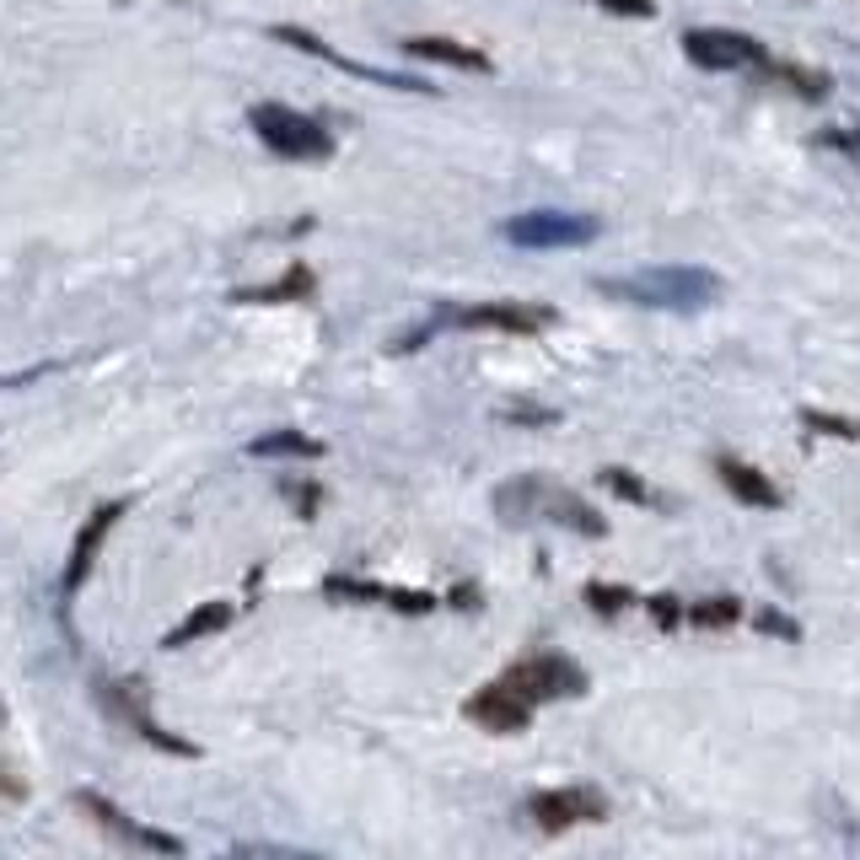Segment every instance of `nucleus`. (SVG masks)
<instances>
[{"label": "nucleus", "mask_w": 860, "mask_h": 860, "mask_svg": "<svg viewBox=\"0 0 860 860\" xmlns=\"http://www.w3.org/2000/svg\"><path fill=\"white\" fill-rule=\"evenodd\" d=\"M404 49H409L414 60H436V65H457V70H484L489 75V54L484 49H468V43H457V38H404Z\"/></svg>", "instance_id": "16"}, {"label": "nucleus", "mask_w": 860, "mask_h": 860, "mask_svg": "<svg viewBox=\"0 0 860 860\" xmlns=\"http://www.w3.org/2000/svg\"><path fill=\"white\" fill-rule=\"evenodd\" d=\"M232 614H237V608L221 603V597H215V603H200L189 619L172 624L168 635H162V651H183V646H194V640H205V635H221V629L232 624Z\"/></svg>", "instance_id": "15"}, {"label": "nucleus", "mask_w": 860, "mask_h": 860, "mask_svg": "<svg viewBox=\"0 0 860 860\" xmlns=\"http://www.w3.org/2000/svg\"><path fill=\"white\" fill-rule=\"evenodd\" d=\"M312 291H317V280H312L307 264H291L275 285H259V291H237L232 302H247V307H259V302H307Z\"/></svg>", "instance_id": "17"}, {"label": "nucleus", "mask_w": 860, "mask_h": 860, "mask_svg": "<svg viewBox=\"0 0 860 860\" xmlns=\"http://www.w3.org/2000/svg\"><path fill=\"white\" fill-rule=\"evenodd\" d=\"M742 619V603L737 597H705V603H688V624L699 629H731Z\"/></svg>", "instance_id": "21"}, {"label": "nucleus", "mask_w": 860, "mask_h": 860, "mask_svg": "<svg viewBox=\"0 0 860 860\" xmlns=\"http://www.w3.org/2000/svg\"><path fill=\"white\" fill-rule=\"evenodd\" d=\"M586 603H591V614L619 619L624 608L635 603V591H629V586H614V581H586Z\"/></svg>", "instance_id": "22"}, {"label": "nucleus", "mask_w": 860, "mask_h": 860, "mask_svg": "<svg viewBox=\"0 0 860 860\" xmlns=\"http://www.w3.org/2000/svg\"><path fill=\"white\" fill-rule=\"evenodd\" d=\"M247 457H323V442H312L302 431H270V436H253Z\"/></svg>", "instance_id": "19"}, {"label": "nucleus", "mask_w": 860, "mask_h": 860, "mask_svg": "<svg viewBox=\"0 0 860 860\" xmlns=\"http://www.w3.org/2000/svg\"><path fill=\"white\" fill-rule=\"evenodd\" d=\"M591 285L603 296H614V302L656 307V312H699L726 291L721 275L699 270V264H651V270H635V275H603Z\"/></svg>", "instance_id": "1"}, {"label": "nucleus", "mask_w": 860, "mask_h": 860, "mask_svg": "<svg viewBox=\"0 0 860 860\" xmlns=\"http://www.w3.org/2000/svg\"><path fill=\"white\" fill-rule=\"evenodd\" d=\"M119 716L135 726V731L145 737V742H151V748H162V753H178V758H200V748H194V742H183V737H172V731H162V726L151 721V716L140 710V699H119Z\"/></svg>", "instance_id": "18"}, {"label": "nucleus", "mask_w": 860, "mask_h": 860, "mask_svg": "<svg viewBox=\"0 0 860 860\" xmlns=\"http://www.w3.org/2000/svg\"><path fill=\"white\" fill-rule=\"evenodd\" d=\"M801 425H807V431H818V436H833V442H860V419H844V414L801 409Z\"/></svg>", "instance_id": "23"}, {"label": "nucleus", "mask_w": 860, "mask_h": 860, "mask_svg": "<svg viewBox=\"0 0 860 860\" xmlns=\"http://www.w3.org/2000/svg\"><path fill=\"white\" fill-rule=\"evenodd\" d=\"M684 54L699 70H753V65H769L763 43L748 38V33H731V28H694V33H684Z\"/></svg>", "instance_id": "7"}, {"label": "nucleus", "mask_w": 860, "mask_h": 860, "mask_svg": "<svg viewBox=\"0 0 860 860\" xmlns=\"http://www.w3.org/2000/svg\"><path fill=\"white\" fill-rule=\"evenodd\" d=\"M474 597H479V591H474V586L463 581L457 591H452V608H474Z\"/></svg>", "instance_id": "29"}, {"label": "nucleus", "mask_w": 860, "mask_h": 860, "mask_svg": "<svg viewBox=\"0 0 860 860\" xmlns=\"http://www.w3.org/2000/svg\"><path fill=\"white\" fill-rule=\"evenodd\" d=\"M291 500H296V512L312 516L317 512V484H302V489H291Z\"/></svg>", "instance_id": "28"}, {"label": "nucleus", "mask_w": 860, "mask_h": 860, "mask_svg": "<svg viewBox=\"0 0 860 860\" xmlns=\"http://www.w3.org/2000/svg\"><path fill=\"white\" fill-rule=\"evenodd\" d=\"M500 419L506 425H559V409L533 404V398H512V404H500Z\"/></svg>", "instance_id": "24"}, {"label": "nucleus", "mask_w": 860, "mask_h": 860, "mask_svg": "<svg viewBox=\"0 0 860 860\" xmlns=\"http://www.w3.org/2000/svg\"><path fill=\"white\" fill-rule=\"evenodd\" d=\"M753 624L763 629V635H775V640H801V624L786 619V614H775V608H763Z\"/></svg>", "instance_id": "26"}, {"label": "nucleus", "mask_w": 860, "mask_h": 860, "mask_svg": "<svg viewBox=\"0 0 860 860\" xmlns=\"http://www.w3.org/2000/svg\"><path fill=\"white\" fill-rule=\"evenodd\" d=\"M119 516H124V500H108V506H98V512L87 516V527L75 533V549H70V565H65V591H81V581L92 576V565L103 554V538L113 533Z\"/></svg>", "instance_id": "13"}, {"label": "nucleus", "mask_w": 860, "mask_h": 860, "mask_svg": "<svg viewBox=\"0 0 860 860\" xmlns=\"http://www.w3.org/2000/svg\"><path fill=\"white\" fill-rule=\"evenodd\" d=\"M495 512H500V522H512V527L554 522V527L586 533V538H603V533H608V522L597 516V506H586L581 495H570V489H559V484L538 479V474H522V479L500 484V489H495Z\"/></svg>", "instance_id": "2"}, {"label": "nucleus", "mask_w": 860, "mask_h": 860, "mask_svg": "<svg viewBox=\"0 0 860 860\" xmlns=\"http://www.w3.org/2000/svg\"><path fill=\"white\" fill-rule=\"evenodd\" d=\"M280 43H291V49H302V54H312V60H328L334 70H344V75H361V81H372V87H387V92H436V87H425L419 75H398V70H377V65H361V60H350V54H340V49H328L317 33H307V28H275Z\"/></svg>", "instance_id": "9"}, {"label": "nucleus", "mask_w": 860, "mask_h": 860, "mask_svg": "<svg viewBox=\"0 0 860 860\" xmlns=\"http://www.w3.org/2000/svg\"><path fill=\"white\" fill-rule=\"evenodd\" d=\"M447 323L457 328H506V334H538L549 328V307H527V302H479V307H457L447 312Z\"/></svg>", "instance_id": "11"}, {"label": "nucleus", "mask_w": 860, "mask_h": 860, "mask_svg": "<svg viewBox=\"0 0 860 860\" xmlns=\"http://www.w3.org/2000/svg\"><path fill=\"white\" fill-rule=\"evenodd\" d=\"M247 124L285 162H328L334 156V135L312 113H296V108H285V103H253L247 108Z\"/></svg>", "instance_id": "3"}, {"label": "nucleus", "mask_w": 860, "mask_h": 860, "mask_svg": "<svg viewBox=\"0 0 860 860\" xmlns=\"http://www.w3.org/2000/svg\"><path fill=\"white\" fill-rule=\"evenodd\" d=\"M646 614H651V619L661 624V629H672V624H684V619H688V608H684V603H678V597H667V591H661V597H651V603H646Z\"/></svg>", "instance_id": "25"}, {"label": "nucleus", "mask_w": 860, "mask_h": 860, "mask_svg": "<svg viewBox=\"0 0 860 860\" xmlns=\"http://www.w3.org/2000/svg\"><path fill=\"white\" fill-rule=\"evenodd\" d=\"M608 11H624V17H651V0H603Z\"/></svg>", "instance_id": "27"}, {"label": "nucleus", "mask_w": 860, "mask_h": 860, "mask_svg": "<svg viewBox=\"0 0 860 860\" xmlns=\"http://www.w3.org/2000/svg\"><path fill=\"white\" fill-rule=\"evenodd\" d=\"M75 801L98 818V823L108 828V833H119V839H130V844H140V850H156V856H183V839H172V833H156V828H140V823H130L108 796H98V791H75Z\"/></svg>", "instance_id": "12"}, {"label": "nucleus", "mask_w": 860, "mask_h": 860, "mask_svg": "<svg viewBox=\"0 0 860 860\" xmlns=\"http://www.w3.org/2000/svg\"><path fill=\"white\" fill-rule=\"evenodd\" d=\"M323 591H328V597H340V603H377V608H393V614H436V608H442V597H436V591L382 586V581H366V576H328Z\"/></svg>", "instance_id": "10"}, {"label": "nucleus", "mask_w": 860, "mask_h": 860, "mask_svg": "<svg viewBox=\"0 0 860 860\" xmlns=\"http://www.w3.org/2000/svg\"><path fill=\"white\" fill-rule=\"evenodd\" d=\"M716 474H721V484L742 506H758V512H780L786 506V495L775 489V479L758 474L753 463H742V457H716Z\"/></svg>", "instance_id": "14"}, {"label": "nucleus", "mask_w": 860, "mask_h": 860, "mask_svg": "<svg viewBox=\"0 0 860 860\" xmlns=\"http://www.w3.org/2000/svg\"><path fill=\"white\" fill-rule=\"evenodd\" d=\"M533 699H522L506 678H495V684H484L479 694H468L463 699V716L484 731H495V737H516V731H527L533 726Z\"/></svg>", "instance_id": "8"}, {"label": "nucleus", "mask_w": 860, "mask_h": 860, "mask_svg": "<svg viewBox=\"0 0 860 860\" xmlns=\"http://www.w3.org/2000/svg\"><path fill=\"white\" fill-rule=\"evenodd\" d=\"M500 678H506L522 699H533V705H549V699H576V694H586V667H581V661H570V656H559V651L522 656V661H512Z\"/></svg>", "instance_id": "4"}, {"label": "nucleus", "mask_w": 860, "mask_h": 860, "mask_svg": "<svg viewBox=\"0 0 860 860\" xmlns=\"http://www.w3.org/2000/svg\"><path fill=\"white\" fill-rule=\"evenodd\" d=\"M500 237L516 247H586L603 237V221L576 210H522L500 226Z\"/></svg>", "instance_id": "5"}, {"label": "nucleus", "mask_w": 860, "mask_h": 860, "mask_svg": "<svg viewBox=\"0 0 860 860\" xmlns=\"http://www.w3.org/2000/svg\"><path fill=\"white\" fill-rule=\"evenodd\" d=\"M597 479H603V489H614L619 500H635V506H661V495H656V489L640 479L635 468H603Z\"/></svg>", "instance_id": "20"}, {"label": "nucleus", "mask_w": 860, "mask_h": 860, "mask_svg": "<svg viewBox=\"0 0 860 860\" xmlns=\"http://www.w3.org/2000/svg\"><path fill=\"white\" fill-rule=\"evenodd\" d=\"M527 818L544 833H565L581 823H608V796L597 786H559V791H538L527 801Z\"/></svg>", "instance_id": "6"}]
</instances>
